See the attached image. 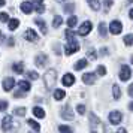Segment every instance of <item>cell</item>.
<instances>
[{
  "mask_svg": "<svg viewBox=\"0 0 133 133\" xmlns=\"http://www.w3.org/2000/svg\"><path fill=\"white\" fill-rule=\"evenodd\" d=\"M43 81H45V85L48 90H52L54 88L55 82H57V72L54 69H49L45 72V76H43Z\"/></svg>",
  "mask_w": 133,
  "mask_h": 133,
  "instance_id": "obj_1",
  "label": "cell"
},
{
  "mask_svg": "<svg viewBox=\"0 0 133 133\" xmlns=\"http://www.w3.org/2000/svg\"><path fill=\"white\" fill-rule=\"evenodd\" d=\"M90 130H91V133H102L103 132L102 121L99 120L94 114H90Z\"/></svg>",
  "mask_w": 133,
  "mask_h": 133,
  "instance_id": "obj_2",
  "label": "cell"
},
{
  "mask_svg": "<svg viewBox=\"0 0 133 133\" xmlns=\"http://www.w3.org/2000/svg\"><path fill=\"white\" fill-rule=\"evenodd\" d=\"M78 49H79V43L76 42V41H69V43L66 45L64 51H66L67 55H72V54H75V52H78Z\"/></svg>",
  "mask_w": 133,
  "mask_h": 133,
  "instance_id": "obj_3",
  "label": "cell"
},
{
  "mask_svg": "<svg viewBox=\"0 0 133 133\" xmlns=\"http://www.w3.org/2000/svg\"><path fill=\"white\" fill-rule=\"evenodd\" d=\"M91 27H93V24H91L90 21H84V23L81 24V27H79L78 35L79 36H87V35L91 31Z\"/></svg>",
  "mask_w": 133,
  "mask_h": 133,
  "instance_id": "obj_4",
  "label": "cell"
},
{
  "mask_svg": "<svg viewBox=\"0 0 133 133\" xmlns=\"http://www.w3.org/2000/svg\"><path fill=\"white\" fill-rule=\"evenodd\" d=\"M121 120H123V115H121V112H118V111H112V112L109 114V123H111V124L117 126V124L121 123Z\"/></svg>",
  "mask_w": 133,
  "mask_h": 133,
  "instance_id": "obj_5",
  "label": "cell"
},
{
  "mask_svg": "<svg viewBox=\"0 0 133 133\" xmlns=\"http://www.w3.org/2000/svg\"><path fill=\"white\" fill-rule=\"evenodd\" d=\"M132 76V69L127 66V64H123L120 69V78L121 81H127V79Z\"/></svg>",
  "mask_w": 133,
  "mask_h": 133,
  "instance_id": "obj_6",
  "label": "cell"
},
{
  "mask_svg": "<svg viewBox=\"0 0 133 133\" xmlns=\"http://www.w3.org/2000/svg\"><path fill=\"white\" fill-rule=\"evenodd\" d=\"M121 30H123V24H121L120 21H112L111 24H109V31L112 33V35H120Z\"/></svg>",
  "mask_w": 133,
  "mask_h": 133,
  "instance_id": "obj_7",
  "label": "cell"
},
{
  "mask_svg": "<svg viewBox=\"0 0 133 133\" xmlns=\"http://www.w3.org/2000/svg\"><path fill=\"white\" fill-rule=\"evenodd\" d=\"M60 115H61V118H64V120H73V111L69 105H66L64 108L61 109Z\"/></svg>",
  "mask_w": 133,
  "mask_h": 133,
  "instance_id": "obj_8",
  "label": "cell"
},
{
  "mask_svg": "<svg viewBox=\"0 0 133 133\" xmlns=\"http://www.w3.org/2000/svg\"><path fill=\"white\" fill-rule=\"evenodd\" d=\"M36 64L39 67H45V64H48V55L43 54V52H41V54L36 55Z\"/></svg>",
  "mask_w": 133,
  "mask_h": 133,
  "instance_id": "obj_9",
  "label": "cell"
},
{
  "mask_svg": "<svg viewBox=\"0 0 133 133\" xmlns=\"http://www.w3.org/2000/svg\"><path fill=\"white\" fill-rule=\"evenodd\" d=\"M24 39H25V41H29V42H36V41H37L36 31L33 30V29H27L25 33H24Z\"/></svg>",
  "mask_w": 133,
  "mask_h": 133,
  "instance_id": "obj_10",
  "label": "cell"
},
{
  "mask_svg": "<svg viewBox=\"0 0 133 133\" xmlns=\"http://www.w3.org/2000/svg\"><path fill=\"white\" fill-rule=\"evenodd\" d=\"M82 82L87 85H93L96 82V73H84L82 75Z\"/></svg>",
  "mask_w": 133,
  "mask_h": 133,
  "instance_id": "obj_11",
  "label": "cell"
},
{
  "mask_svg": "<svg viewBox=\"0 0 133 133\" xmlns=\"http://www.w3.org/2000/svg\"><path fill=\"white\" fill-rule=\"evenodd\" d=\"M11 127H12V117L11 115H6L3 118V121H2V129H3V132H9Z\"/></svg>",
  "mask_w": 133,
  "mask_h": 133,
  "instance_id": "obj_12",
  "label": "cell"
},
{
  "mask_svg": "<svg viewBox=\"0 0 133 133\" xmlns=\"http://www.w3.org/2000/svg\"><path fill=\"white\" fill-rule=\"evenodd\" d=\"M61 82H63V85H66V87H70V85L75 84V76H73L72 73H66L63 76V79H61Z\"/></svg>",
  "mask_w": 133,
  "mask_h": 133,
  "instance_id": "obj_13",
  "label": "cell"
},
{
  "mask_svg": "<svg viewBox=\"0 0 133 133\" xmlns=\"http://www.w3.org/2000/svg\"><path fill=\"white\" fill-rule=\"evenodd\" d=\"M14 85H15V79L14 78H5V81H3V88H5V91H11L14 88Z\"/></svg>",
  "mask_w": 133,
  "mask_h": 133,
  "instance_id": "obj_14",
  "label": "cell"
},
{
  "mask_svg": "<svg viewBox=\"0 0 133 133\" xmlns=\"http://www.w3.org/2000/svg\"><path fill=\"white\" fill-rule=\"evenodd\" d=\"M33 9H35V6H33V3H30V2H24V3H21V11L24 14H31L33 12Z\"/></svg>",
  "mask_w": 133,
  "mask_h": 133,
  "instance_id": "obj_15",
  "label": "cell"
},
{
  "mask_svg": "<svg viewBox=\"0 0 133 133\" xmlns=\"http://www.w3.org/2000/svg\"><path fill=\"white\" fill-rule=\"evenodd\" d=\"M88 66V61L85 60V58H81V60H78L76 63H75V70H81V69H84V67Z\"/></svg>",
  "mask_w": 133,
  "mask_h": 133,
  "instance_id": "obj_16",
  "label": "cell"
},
{
  "mask_svg": "<svg viewBox=\"0 0 133 133\" xmlns=\"http://www.w3.org/2000/svg\"><path fill=\"white\" fill-rule=\"evenodd\" d=\"M18 87H19V90L25 91V93H29V91H30V82H29V81L21 79V81L18 82Z\"/></svg>",
  "mask_w": 133,
  "mask_h": 133,
  "instance_id": "obj_17",
  "label": "cell"
},
{
  "mask_svg": "<svg viewBox=\"0 0 133 133\" xmlns=\"http://www.w3.org/2000/svg\"><path fill=\"white\" fill-rule=\"evenodd\" d=\"M33 114H35V117H37V118H45V111H43L42 108H39V106H35V108H33Z\"/></svg>",
  "mask_w": 133,
  "mask_h": 133,
  "instance_id": "obj_18",
  "label": "cell"
},
{
  "mask_svg": "<svg viewBox=\"0 0 133 133\" xmlns=\"http://www.w3.org/2000/svg\"><path fill=\"white\" fill-rule=\"evenodd\" d=\"M12 69L15 73H23L24 72V63H15V64H12Z\"/></svg>",
  "mask_w": 133,
  "mask_h": 133,
  "instance_id": "obj_19",
  "label": "cell"
},
{
  "mask_svg": "<svg viewBox=\"0 0 133 133\" xmlns=\"http://www.w3.org/2000/svg\"><path fill=\"white\" fill-rule=\"evenodd\" d=\"M8 24H9V30L12 31V30H17V29H18L19 21H18V19H9V21H8Z\"/></svg>",
  "mask_w": 133,
  "mask_h": 133,
  "instance_id": "obj_20",
  "label": "cell"
},
{
  "mask_svg": "<svg viewBox=\"0 0 133 133\" xmlns=\"http://www.w3.org/2000/svg\"><path fill=\"white\" fill-rule=\"evenodd\" d=\"M36 24L41 27V31H42L43 35H46V33H48V30H46V24H45L41 18H36Z\"/></svg>",
  "mask_w": 133,
  "mask_h": 133,
  "instance_id": "obj_21",
  "label": "cell"
},
{
  "mask_svg": "<svg viewBox=\"0 0 133 133\" xmlns=\"http://www.w3.org/2000/svg\"><path fill=\"white\" fill-rule=\"evenodd\" d=\"M99 33H100V36H108V29H106V24L105 23H100L99 24Z\"/></svg>",
  "mask_w": 133,
  "mask_h": 133,
  "instance_id": "obj_22",
  "label": "cell"
},
{
  "mask_svg": "<svg viewBox=\"0 0 133 133\" xmlns=\"http://www.w3.org/2000/svg\"><path fill=\"white\" fill-rule=\"evenodd\" d=\"M64 96H66L64 90H55L54 91V99L55 100H61V99H64Z\"/></svg>",
  "mask_w": 133,
  "mask_h": 133,
  "instance_id": "obj_23",
  "label": "cell"
},
{
  "mask_svg": "<svg viewBox=\"0 0 133 133\" xmlns=\"http://www.w3.org/2000/svg\"><path fill=\"white\" fill-rule=\"evenodd\" d=\"M27 124H29V126H30L33 130H36V132H39V130H41L39 123H37V121H35V120H29V121H27Z\"/></svg>",
  "mask_w": 133,
  "mask_h": 133,
  "instance_id": "obj_24",
  "label": "cell"
},
{
  "mask_svg": "<svg viewBox=\"0 0 133 133\" xmlns=\"http://www.w3.org/2000/svg\"><path fill=\"white\" fill-rule=\"evenodd\" d=\"M112 93H114V99L115 100H118V99L121 97V90H120L118 85H114V87H112Z\"/></svg>",
  "mask_w": 133,
  "mask_h": 133,
  "instance_id": "obj_25",
  "label": "cell"
},
{
  "mask_svg": "<svg viewBox=\"0 0 133 133\" xmlns=\"http://www.w3.org/2000/svg\"><path fill=\"white\" fill-rule=\"evenodd\" d=\"M87 2H88V5H90L91 9H94V11H99V9H100L99 0H87Z\"/></svg>",
  "mask_w": 133,
  "mask_h": 133,
  "instance_id": "obj_26",
  "label": "cell"
},
{
  "mask_svg": "<svg viewBox=\"0 0 133 133\" xmlns=\"http://www.w3.org/2000/svg\"><path fill=\"white\" fill-rule=\"evenodd\" d=\"M61 24H63V18H61V17H54V23H52L54 29H58Z\"/></svg>",
  "mask_w": 133,
  "mask_h": 133,
  "instance_id": "obj_27",
  "label": "cell"
},
{
  "mask_svg": "<svg viewBox=\"0 0 133 133\" xmlns=\"http://www.w3.org/2000/svg\"><path fill=\"white\" fill-rule=\"evenodd\" d=\"M123 41H124V43H126L127 46H130V45H133V35H126Z\"/></svg>",
  "mask_w": 133,
  "mask_h": 133,
  "instance_id": "obj_28",
  "label": "cell"
},
{
  "mask_svg": "<svg viewBox=\"0 0 133 133\" xmlns=\"http://www.w3.org/2000/svg\"><path fill=\"white\" fill-rule=\"evenodd\" d=\"M76 23H78V18H76V17H73V15L67 19V25H69L70 29H72V27H75V25H76Z\"/></svg>",
  "mask_w": 133,
  "mask_h": 133,
  "instance_id": "obj_29",
  "label": "cell"
},
{
  "mask_svg": "<svg viewBox=\"0 0 133 133\" xmlns=\"http://www.w3.org/2000/svg\"><path fill=\"white\" fill-rule=\"evenodd\" d=\"M87 57H88L90 60H96V58H97L96 51H94V49H88V51H87Z\"/></svg>",
  "mask_w": 133,
  "mask_h": 133,
  "instance_id": "obj_30",
  "label": "cell"
},
{
  "mask_svg": "<svg viewBox=\"0 0 133 133\" xmlns=\"http://www.w3.org/2000/svg\"><path fill=\"white\" fill-rule=\"evenodd\" d=\"M66 37H67V41H76V39H75V33H73L70 29L66 30Z\"/></svg>",
  "mask_w": 133,
  "mask_h": 133,
  "instance_id": "obj_31",
  "label": "cell"
},
{
  "mask_svg": "<svg viewBox=\"0 0 133 133\" xmlns=\"http://www.w3.org/2000/svg\"><path fill=\"white\" fill-rule=\"evenodd\" d=\"M9 21V15L6 12H0V23H8Z\"/></svg>",
  "mask_w": 133,
  "mask_h": 133,
  "instance_id": "obj_32",
  "label": "cell"
},
{
  "mask_svg": "<svg viewBox=\"0 0 133 133\" xmlns=\"http://www.w3.org/2000/svg\"><path fill=\"white\" fill-rule=\"evenodd\" d=\"M14 114L18 115V117H23V115L25 114V108H17L15 111H14Z\"/></svg>",
  "mask_w": 133,
  "mask_h": 133,
  "instance_id": "obj_33",
  "label": "cell"
},
{
  "mask_svg": "<svg viewBox=\"0 0 133 133\" xmlns=\"http://www.w3.org/2000/svg\"><path fill=\"white\" fill-rule=\"evenodd\" d=\"M58 130H60V133H72V129L67 127V126H60Z\"/></svg>",
  "mask_w": 133,
  "mask_h": 133,
  "instance_id": "obj_34",
  "label": "cell"
},
{
  "mask_svg": "<svg viewBox=\"0 0 133 133\" xmlns=\"http://www.w3.org/2000/svg\"><path fill=\"white\" fill-rule=\"evenodd\" d=\"M97 75H99V76H105V75H106V69L103 66H99L97 67Z\"/></svg>",
  "mask_w": 133,
  "mask_h": 133,
  "instance_id": "obj_35",
  "label": "cell"
},
{
  "mask_svg": "<svg viewBox=\"0 0 133 133\" xmlns=\"http://www.w3.org/2000/svg\"><path fill=\"white\" fill-rule=\"evenodd\" d=\"M35 9H36V12L42 14L43 11H45V6H43L42 3H36V6H35Z\"/></svg>",
  "mask_w": 133,
  "mask_h": 133,
  "instance_id": "obj_36",
  "label": "cell"
},
{
  "mask_svg": "<svg viewBox=\"0 0 133 133\" xmlns=\"http://www.w3.org/2000/svg\"><path fill=\"white\" fill-rule=\"evenodd\" d=\"M27 76L30 79H37L39 78V75H37V72H35V70H30V72L27 73Z\"/></svg>",
  "mask_w": 133,
  "mask_h": 133,
  "instance_id": "obj_37",
  "label": "cell"
},
{
  "mask_svg": "<svg viewBox=\"0 0 133 133\" xmlns=\"http://www.w3.org/2000/svg\"><path fill=\"white\" fill-rule=\"evenodd\" d=\"M8 109V102L6 100H0V111L3 112V111H6Z\"/></svg>",
  "mask_w": 133,
  "mask_h": 133,
  "instance_id": "obj_38",
  "label": "cell"
},
{
  "mask_svg": "<svg viewBox=\"0 0 133 133\" xmlns=\"http://www.w3.org/2000/svg\"><path fill=\"white\" fill-rule=\"evenodd\" d=\"M64 11H66L67 14H70V12L75 11V6H73V5H66V6H64Z\"/></svg>",
  "mask_w": 133,
  "mask_h": 133,
  "instance_id": "obj_39",
  "label": "cell"
},
{
  "mask_svg": "<svg viewBox=\"0 0 133 133\" xmlns=\"http://www.w3.org/2000/svg\"><path fill=\"white\" fill-rule=\"evenodd\" d=\"M76 111H78V114L84 115V114H85V106H84V105H78V108H76Z\"/></svg>",
  "mask_w": 133,
  "mask_h": 133,
  "instance_id": "obj_40",
  "label": "cell"
},
{
  "mask_svg": "<svg viewBox=\"0 0 133 133\" xmlns=\"http://www.w3.org/2000/svg\"><path fill=\"white\" fill-rule=\"evenodd\" d=\"M24 94H25V91H15V93H14V96L15 97H24Z\"/></svg>",
  "mask_w": 133,
  "mask_h": 133,
  "instance_id": "obj_41",
  "label": "cell"
},
{
  "mask_svg": "<svg viewBox=\"0 0 133 133\" xmlns=\"http://www.w3.org/2000/svg\"><path fill=\"white\" fill-rule=\"evenodd\" d=\"M112 3H114L112 0H103V5H105L106 8H111V6H112Z\"/></svg>",
  "mask_w": 133,
  "mask_h": 133,
  "instance_id": "obj_42",
  "label": "cell"
},
{
  "mask_svg": "<svg viewBox=\"0 0 133 133\" xmlns=\"http://www.w3.org/2000/svg\"><path fill=\"white\" fill-rule=\"evenodd\" d=\"M129 96H132V97H133V84L129 87Z\"/></svg>",
  "mask_w": 133,
  "mask_h": 133,
  "instance_id": "obj_43",
  "label": "cell"
},
{
  "mask_svg": "<svg viewBox=\"0 0 133 133\" xmlns=\"http://www.w3.org/2000/svg\"><path fill=\"white\" fill-rule=\"evenodd\" d=\"M117 133H127V132H126V129H123V127H120V129L117 130Z\"/></svg>",
  "mask_w": 133,
  "mask_h": 133,
  "instance_id": "obj_44",
  "label": "cell"
},
{
  "mask_svg": "<svg viewBox=\"0 0 133 133\" xmlns=\"http://www.w3.org/2000/svg\"><path fill=\"white\" fill-rule=\"evenodd\" d=\"M8 41H9V42H8V45H9V46H12V45H14V39H12V37H9Z\"/></svg>",
  "mask_w": 133,
  "mask_h": 133,
  "instance_id": "obj_45",
  "label": "cell"
},
{
  "mask_svg": "<svg viewBox=\"0 0 133 133\" xmlns=\"http://www.w3.org/2000/svg\"><path fill=\"white\" fill-rule=\"evenodd\" d=\"M5 3H6V0H0V8L5 6Z\"/></svg>",
  "mask_w": 133,
  "mask_h": 133,
  "instance_id": "obj_46",
  "label": "cell"
},
{
  "mask_svg": "<svg viewBox=\"0 0 133 133\" xmlns=\"http://www.w3.org/2000/svg\"><path fill=\"white\" fill-rule=\"evenodd\" d=\"M3 39H5V36H3V33L0 31V42H3Z\"/></svg>",
  "mask_w": 133,
  "mask_h": 133,
  "instance_id": "obj_47",
  "label": "cell"
},
{
  "mask_svg": "<svg viewBox=\"0 0 133 133\" xmlns=\"http://www.w3.org/2000/svg\"><path fill=\"white\" fill-rule=\"evenodd\" d=\"M100 52H102V55H106V48H102V51H100Z\"/></svg>",
  "mask_w": 133,
  "mask_h": 133,
  "instance_id": "obj_48",
  "label": "cell"
},
{
  "mask_svg": "<svg viewBox=\"0 0 133 133\" xmlns=\"http://www.w3.org/2000/svg\"><path fill=\"white\" fill-rule=\"evenodd\" d=\"M129 109H130V111H133V103H130V105H129Z\"/></svg>",
  "mask_w": 133,
  "mask_h": 133,
  "instance_id": "obj_49",
  "label": "cell"
},
{
  "mask_svg": "<svg viewBox=\"0 0 133 133\" xmlns=\"http://www.w3.org/2000/svg\"><path fill=\"white\" fill-rule=\"evenodd\" d=\"M33 2H35V3H42L43 0H33Z\"/></svg>",
  "mask_w": 133,
  "mask_h": 133,
  "instance_id": "obj_50",
  "label": "cell"
},
{
  "mask_svg": "<svg viewBox=\"0 0 133 133\" xmlns=\"http://www.w3.org/2000/svg\"><path fill=\"white\" fill-rule=\"evenodd\" d=\"M129 15H130V18L133 19V9H132V11H130V14H129Z\"/></svg>",
  "mask_w": 133,
  "mask_h": 133,
  "instance_id": "obj_51",
  "label": "cell"
},
{
  "mask_svg": "<svg viewBox=\"0 0 133 133\" xmlns=\"http://www.w3.org/2000/svg\"><path fill=\"white\" fill-rule=\"evenodd\" d=\"M57 2H64V0H57Z\"/></svg>",
  "mask_w": 133,
  "mask_h": 133,
  "instance_id": "obj_52",
  "label": "cell"
},
{
  "mask_svg": "<svg viewBox=\"0 0 133 133\" xmlns=\"http://www.w3.org/2000/svg\"><path fill=\"white\" fill-rule=\"evenodd\" d=\"M129 2H130V3H132V2H133V0H129Z\"/></svg>",
  "mask_w": 133,
  "mask_h": 133,
  "instance_id": "obj_53",
  "label": "cell"
},
{
  "mask_svg": "<svg viewBox=\"0 0 133 133\" xmlns=\"http://www.w3.org/2000/svg\"><path fill=\"white\" fill-rule=\"evenodd\" d=\"M132 63H133V57H132Z\"/></svg>",
  "mask_w": 133,
  "mask_h": 133,
  "instance_id": "obj_54",
  "label": "cell"
}]
</instances>
